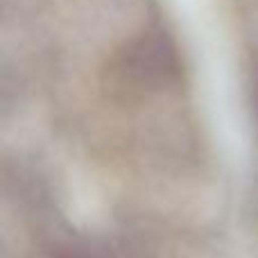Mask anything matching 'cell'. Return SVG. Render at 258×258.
<instances>
[{"mask_svg": "<svg viewBox=\"0 0 258 258\" xmlns=\"http://www.w3.org/2000/svg\"><path fill=\"white\" fill-rule=\"evenodd\" d=\"M52 258H113L104 247L91 245V242H80V245H68L54 251Z\"/></svg>", "mask_w": 258, "mask_h": 258, "instance_id": "7a4b0ae2", "label": "cell"}, {"mask_svg": "<svg viewBox=\"0 0 258 258\" xmlns=\"http://www.w3.org/2000/svg\"><path fill=\"white\" fill-rule=\"evenodd\" d=\"M125 71L132 77V84L145 89H161L163 84L177 80V61L161 41L143 43L125 61Z\"/></svg>", "mask_w": 258, "mask_h": 258, "instance_id": "6da1fadb", "label": "cell"}, {"mask_svg": "<svg viewBox=\"0 0 258 258\" xmlns=\"http://www.w3.org/2000/svg\"><path fill=\"white\" fill-rule=\"evenodd\" d=\"M256 113H258V89H256Z\"/></svg>", "mask_w": 258, "mask_h": 258, "instance_id": "3957f363", "label": "cell"}]
</instances>
